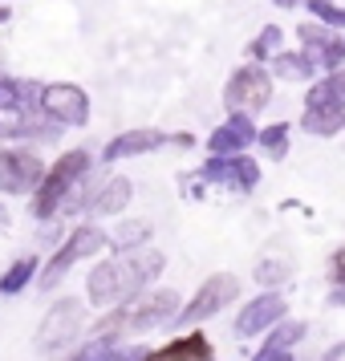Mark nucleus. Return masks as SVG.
<instances>
[{"mask_svg": "<svg viewBox=\"0 0 345 361\" xmlns=\"http://www.w3.org/2000/svg\"><path fill=\"white\" fill-rule=\"evenodd\" d=\"M41 179V166H37L33 154H0V187L4 191H25Z\"/></svg>", "mask_w": 345, "mask_h": 361, "instance_id": "nucleus-4", "label": "nucleus"}, {"mask_svg": "<svg viewBox=\"0 0 345 361\" xmlns=\"http://www.w3.org/2000/svg\"><path fill=\"white\" fill-rule=\"evenodd\" d=\"M126 191H131L126 183H110V187L94 199V212H118V207L126 203Z\"/></svg>", "mask_w": 345, "mask_h": 361, "instance_id": "nucleus-10", "label": "nucleus"}, {"mask_svg": "<svg viewBox=\"0 0 345 361\" xmlns=\"http://www.w3.org/2000/svg\"><path fill=\"white\" fill-rule=\"evenodd\" d=\"M82 166H85V154H78V150H73V154H66L61 163L53 166L49 175H45V187H41V195H37V212L49 215V212H53V203L61 199V191H66L69 183L78 179V171H82Z\"/></svg>", "mask_w": 345, "mask_h": 361, "instance_id": "nucleus-3", "label": "nucleus"}, {"mask_svg": "<svg viewBox=\"0 0 345 361\" xmlns=\"http://www.w3.org/2000/svg\"><path fill=\"white\" fill-rule=\"evenodd\" d=\"M150 268H159V256H138V260H118V264H102L98 272L90 276V300L94 305H114L126 293H134L147 276H155Z\"/></svg>", "mask_w": 345, "mask_h": 361, "instance_id": "nucleus-1", "label": "nucleus"}, {"mask_svg": "<svg viewBox=\"0 0 345 361\" xmlns=\"http://www.w3.org/2000/svg\"><path fill=\"white\" fill-rule=\"evenodd\" d=\"M102 247V231L94 228H82L78 235H73V244H66L61 252H57V260H49V272H45V284H53V280L66 272L73 260H82V256H90V252H98Z\"/></svg>", "mask_w": 345, "mask_h": 361, "instance_id": "nucleus-6", "label": "nucleus"}, {"mask_svg": "<svg viewBox=\"0 0 345 361\" xmlns=\"http://www.w3.org/2000/svg\"><path fill=\"white\" fill-rule=\"evenodd\" d=\"M337 272H341V280H345V252L337 256Z\"/></svg>", "mask_w": 345, "mask_h": 361, "instance_id": "nucleus-16", "label": "nucleus"}, {"mask_svg": "<svg viewBox=\"0 0 345 361\" xmlns=\"http://www.w3.org/2000/svg\"><path fill=\"white\" fill-rule=\"evenodd\" d=\"M138 235H147V224H126L118 231V244H138Z\"/></svg>", "mask_w": 345, "mask_h": 361, "instance_id": "nucleus-15", "label": "nucleus"}, {"mask_svg": "<svg viewBox=\"0 0 345 361\" xmlns=\"http://www.w3.org/2000/svg\"><path fill=\"white\" fill-rule=\"evenodd\" d=\"M45 106L53 114L69 118V122H82L85 118V98H82V90H73V85H53L45 94Z\"/></svg>", "mask_w": 345, "mask_h": 361, "instance_id": "nucleus-8", "label": "nucleus"}, {"mask_svg": "<svg viewBox=\"0 0 345 361\" xmlns=\"http://www.w3.org/2000/svg\"><path fill=\"white\" fill-rule=\"evenodd\" d=\"M82 333V305L78 300H61L53 305V312L41 321V333H37V349L41 353H61L78 341Z\"/></svg>", "mask_w": 345, "mask_h": 361, "instance_id": "nucleus-2", "label": "nucleus"}, {"mask_svg": "<svg viewBox=\"0 0 345 361\" xmlns=\"http://www.w3.org/2000/svg\"><path fill=\"white\" fill-rule=\"evenodd\" d=\"M150 361H207V341L203 337H187V341L171 345L163 353H155Z\"/></svg>", "mask_w": 345, "mask_h": 361, "instance_id": "nucleus-9", "label": "nucleus"}, {"mask_svg": "<svg viewBox=\"0 0 345 361\" xmlns=\"http://www.w3.org/2000/svg\"><path fill=\"white\" fill-rule=\"evenodd\" d=\"M29 268H33V260H20L17 268H13V276L4 280L0 288H4V293H17V284H25V280H29Z\"/></svg>", "mask_w": 345, "mask_h": 361, "instance_id": "nucleus-14", "label": "nucleus"}, {"mask_svg": "<svg viewBox=\"0 0 345 361\" xmlns=\"http://www.w3.org/2000/svg\"><path fill=\"white\" fill-rule=\"evenodd\" d=\"M272 312H277V300H260V305H256V309H252V312H248V317H244V321H240V329H244V333H248V329H256V325H260V321H268Z\"/></svg>", "mask_w": 345, "mask_h": 361, "instance_id": "nucleus-12", "label": "nucleus"}, {"mask_svg": "<svg viewBox=\"0 0 345 361\" xmlns=\"http://www.w3.org/2000/svg\"><path fill=\"white\" fill-rule=\"evenodd\" d=\"M236 293V280L231 276H215V280H207V288L195 296V305L187 309V321H195V317H207V312H215L228 296Z\"/></svg>", "mask_w": 345, "mask_h": 361, "instance_id": "nucleus-7", "label": "nucleus"}, {"mask_svg": "<svg viewBox=\"0 0 345 361\" xmlns=\"http://www.w3.org/2000/svg\"><path fill=\"white\" fill-rule=\"evenodd\" d=\"M305 126H309V130H333V126H341V110H329V114H309V118H305Z\"/></svg>", "mask_w": 345, "mask_h": 361, "instance_id": "nucleus-13", "label": "nucleus"}, {"mask_svg": "<svg viewBox=\"0 0 345 361\" xmlns=\"http://www.w3.org/2000/svg\"><path fill=\"white\" fill-rule=\"evenodd\" d=\"M147 147H155V134H126L122 142L110 147V159H118V154H134V150H147Z\"/></svg>", "mask_w": 345, "mask_h": 361, "instance_id": "nucleus-11", "label": "nucleus"}, {"mask_svg": "<svg viewBox=\"0 0 345 361\" xmlns=\"http://www.w3.org/2000/svg\"><path fill=\"white\" fill-rule=\"evenodd\" d=\"M264 98H268V78L256 69H244L228 85V106H236V110H256V106H264Z\"/></svg>", "mask_w": 345, "mask_h": 361, "instance_id": "nucleus-5", "label": "nucleus"}]
</instances>
